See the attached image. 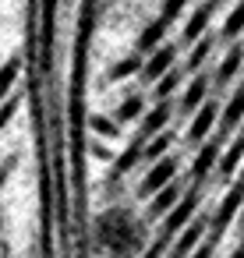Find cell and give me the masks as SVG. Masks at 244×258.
I'll use <instances>...</instances> for the list:
<instances>
[{"instance_id": "3", "label": "cell", "mask_w": 244, "mask_h": 258, "mask_svg": "<svg viewBox=\"0 0 244 258\" xmlns=\"http://www.w3.org/2000/svg\"><path fill=\"white\" fill-rule=\"evenodd\" d=\"M195 209H198V191L191 187V191L180 198V205H177V209L166 216V233H177V230H180V226L191 219V212H195Z\"/></svg>"}, {"instance_id": "17", "label": "cell", "mask_w": 244, "mask_h": 258, "mask_svg": "<svg viewBox=\"0 0 244 258\" xmlns=\"http://www.w3.org/2000/svg\"><path fill=\"white\" fill-rule=\"evenodd\" d=\"M202 99H205V78H195V82H191V89H188V92H184V99H180V110H195Z\"/></svg>"}, {"instance_id": "25", "label": "cell", "mask_w": 244, "mask_h": 258, "mask_svg": "<svg viewBox=\"0 0 244 258\" xmlns=\"http://www.w3.org/2000/svg\"><path fill=\"white\" fill-rule=\"evenodd\" d=\"M173 89H177V75H163V82H159L156 92H159V96H170Z\"/></svg>"}, {"instance_id": "24", "label": "cell", "mask_w": 244, "mask_h": 258, "mask_svg": "<svg viewBox=\"0 0 244 258\" xmlns=\"http://www.w3.org/2000/svg\"><path fill=\"white\" fill-rule=\"evenodd\" d=\"M15 106H18V99H8L4 106H0V131L8 127V120H11V113H15Z\"/></svg>"}, {"instance_id": "21", "label": "cell", "mask_w": 244, "mask_h": 258, "mask_svg": "<svg viewBox=\"0 0 244 258\" xmlns=\"http://www.w3.org/2000/svg\"><path fill=\"white\" fill-rule=\"evenodd\" d=\"M240 152H244V138H237V145H233V149H230V152L223 156V166H219V170H223V173H230V170L237 166V159H240Z\"/></svg>"}, {"instance_id": "16", "label": "cell", "mask_w": 244, "mask_h": 258, "mask_svg": "<svg viewBox=\"0 0 244 258\" xmlns=\"http://www.w3.org/2000/svg\"><path fill=\"white\" fill-rule=\"evenodd\" d=\"M240 32H244V0L230 11V18H226V25H223V36H226V39H237Z\"/></svg>"}, {"instance_id": "26", "label": "cell", "mask_w": 244, "mask_h": 258, "mask_svg": "<svg viewBox=\"0 0 244 258\" xmlns=\"http://www.w3.org/2000/svg\"><path fill=\"white\" fill-rule=\"evenodd\" d=\"M92 127H96V131H103V135H110V131H113V124H110V120H103V117H96V120H92Z\"/></svg>"}, {"instance_id": "8", "label": "cell", "mask_w": 244, "mask_h": 258, "mask_svg": "<svg viewBox=\"0 0 244 258\" xmlns=\"http://www.w3.org/2000/svg\"><path fill=\"white\" fill-rule=\"evenodd\" d=\"M212 124H216V106L209 103V106H202V110H198V117L191 120L188 138H191V142H202V138L209 135V127H212Z\"/></svg>"}, {"instance_id": "30", "label": "cell", "mask_w": 244, "mask_h": 258, "mask_svg": "<svg viewBox=\"0 0 244 258\" xmlns=\"http://www.w3.org/2000/svg\"><path fill=\"white\" fill-rule=\"evenodd\" d=\"M240 219H244V209H240Z\"/></svg>"}, {"instance_id": "1", "label": "cell", "mask_w": 244, "mask_h": 258, "mask_svg": "<svg viewBox=\"0 0 244 258\" xmlns=\"http://www.w3.org/2000/svg\"><path fill=\"white\" fill-rule=\"evenodd\" d=\"M92 230H96V244H99V251H106V258H135L145 247V226L124 205L103 209L96 216Z\"/></svg>"}, {"instance_id": "18", "label": "cell", "mask_w": 244, "mask_h": 258, "mask_svg": "<svg viewBox=\"0 0 244 258\" xmlns=\"http://www.w3.org/2000/svg\"><path fill=\"white\" fill-rule=\"evenodd\" d=\"M138 68H142V57H138V53H135V57H124L120 64H113L110 78H113V82H117V78H128V75H135Z\"/></svg>"}, {"instance_id": "6", "label": "cell", "mask_w": 244, "mask_h": 258, "mask_svg": "<svg viewBox=\"0 0 244 258\" xmlns=\"http://www.w3.org/2000/svg\"><path fill=\"white\" fill-rule=\"evenodd\" d=\"M170 64H173V46H159V50H152V57L145 60V75H149V78L170 75Z\"/></svg>"}, {"instance_id": "23", "label": "cell", "mask_w": 244, "mask_h": 258, "mask_svg": "<svg viewBox=\"0 0 244 258\" xmlns=\"http://www.w3.org/2000/svg\"><path fill=\"white\" fill-rule=\"evenodd\" d=\"M209 46H212L209 39H202V43L195 46V53H191V60H188V68H191V71H195V68H198V64H202V60L209 57Z\"/></svg>"}, {"instance_id": "27", "label": "cell", "mask_w": 244, "mask_h": 258, "mask_svg": "<svg viewBox=\"0 0 244 258\" xmlns=\"http://www.w3.org/2000/svg\"><path fill=\"white\" fill-rule=\"evenodd\" d=\"M191 258H209V247H198V251H195Z\"/></svg>"}, {"instance_id": "12", "label": "cell", "mask_w": 244, "mask_h": 258, "mask_svg": "<svg viewBox=\"0 0 244 258\" xmlns=\"http://www.w3.org/2000/svg\"><path fill=\"white\" fill-rule=\"evenodd\" d=\"M244 64V50L240 46H230V53H226V60L219 64V71H216V78L219 82H230L233 75H237V68Z\"/></svg>"}, {"instance_id": "7", "label": "cell", "mask_w": 244, "mask_h": 258, "mask_svg": "<svg viewBox=\"0 0 244 258\" xmlns=\"http://www.w3.org/2000/svg\"><path fill=\"white\" fill-rule=\"evenodd\" d=\"M209 15H212V4L198 8V11L191 15V22L184 25V43H202V32H205V25H209Z\"/></svg>"}, {"instance_id": "9", "label": "cell", "mask_w": 244, "mask_h": 258, "mask_svg": "<svg viewBox=\"0 0 244 258\" xmlns=\"http://www.w3.org/2000/svg\"><path fill=\"white\" fill-rule=\"evenodd\" d=\"M177 205H180V187H177V184L163 187V191L152 198V212H156V216H170Z\"/></svg>"}, {"instance_id": "20", "label": "cell", "mask_w": 244, "mask_h": 258, "mask_svg": "<svg viewBox=\"0 0 244 258\" xmlns=\"http://www.w3.org/2000/svg\"><path fill=\"white\" fill-rule=\"evenodd\" d=\"M166 149H170V135H159V138H152V142L145 145V156H149V159H156V156H163Z\"/></svg>"}, {"instance_id": "13", "label": "cell", "mask_w": 244, "mask_h": 258, "mask_svg": "<svg viewBox=\"0 0 244 258\" xmlns=\"http://www.w3.org/2000/svg\"><path fill=\"white\" fill-rule=\"evenodd\" d=\"M18 75H22V60H18V57H11L4 68H0V96H8V92L15 89Z\"/></svg>"}, {"instance_id": "29", "label": "cell", "mask_w": 244, "mask_h": 258, "mask_svg": "<svg viewBox=\"0 0 244 258\" xmlns=\"http://www.w3.org/2000/svg\"><path fill=\"white\" fill-rule=\"evenodd\" d=\"M4 180H8V170H0V187H4Z\"/></svg>"}, {"instance_id": "11", "label": "cell", "mask_w": 244, "mask_h": 258, "mask_svg": "<svg viewBox=\"0 0 244 258\" xmlns=\"http://www.w3.org/2000/svg\"><path fill=\"white\" fill-rule=\"evenodd\" d=\"M216 152H219V149H216V142L202 145V152H198V156H195V163H191V173H195V180H202V177H205V173L216 166Z\"/></svg>"}, {"instance_id": "19", "label": "cell", "mask_w": 244, "mask_h": 258, "mask_svg": "<svg viewBox=\"0 0 244 258\" xmlns=\"http://www.w3.org/2000/svg\"><path fill=\"white\" fill-rule=\"evenodd\" d=\"M138 113H142V96H131V99H124V103L117 106V117H120V120L138 117Z\"/></svg>"}, {"instance_id": "14", "label": "cell", "mask_w": 244, "mask_h": 258, "mask_svg": "<svg viewBox=\"0 0 244 258\" xmlns=\"http://www.w3.org/2000/svg\"><path fill=\"white\" fill-rule=\"evenodd\" d=\"M166 120H170V103H159V106H152V110H149V117H145V127H142V131H145V135H156Z\"/></svg>"}, {"instance_id": "28", "label": "cell", "mask_w": 244, "mask_h": 258, "mask_svg": "<svg viewBox=\"0 0 244 258\" xmlns=\"http://www.w3.org/2000/svg\"><path fill=\"white\" fill-rule=\"evenodd\" d=\"M230 258H244V244H240V247H237V251H233Z\"/></svg>"}, {"instance_id": "15", "label": "cell", "mask_w": 244, "mask_h": 258, "mask_svg": "<svg viewBox=\"0 0 244 258\" xmlns=\"http://www.w3.org/2000/svg\"><path fill=\"white\" fill-rule=\"evenodd\" d=\"M240 117H244V85H240V89L233 92V99L226 103V113H223V124H226V127H233V124H237Z\"/></svg>"}, {"instance_id": "4", "label": "cell", "mask_w": 244, "mask_h": 258, "mask_svg": "<svg viewBox=\"0 0 244 258\" xmlns=\"http://www.w3.org/2000/svg\"><path fill=\"white\" fill-rule=\"evenodd\" d=\"M166 18H152L149 25H145V32L138 36V53H152V50H159V43H163V36H166Z\"/></svg>"}, {"instance_id": "2", "label": "cell", "mask_w": 244, "mask_h": 258, "mask_svg": "<svg viewBox=\"0 0 244 258\" xmlns=\"http://www.w3.org/2000/svg\"><path fill=\"white\" fill-rule=\"evenodd\" d=\"M173 173H177V159H159V163H152V170H149L145 180H142V191H145V195H159L163 187H170Z\"/></svg>"}, {"instance_id": "10", "label": "cell", "mask_w": 244, "mask_h": 258, "mask_svg": "<svg viewBox=\"0 0 244 258\" xmlns=\"http://www.w3.org/2000/svg\"><path fill=\"white\" fill-rule=\"evenodd\" d=\"M205 233V223L198 219V223H191V230L188 233H180V240L173 244V258H188V254H195V244H198V237Z\"/></svg>"}, {"instance_id": "22", "label": "cell", "mask_w": 244, "mask_h": 258, "mask_svg": "<svg viewBox=\"0 0 244 258\" xmlns=\"http://www.w3.org/2000/svg\"><path fill=\"white\" fill-rule=\"evenodd\" d=\"M184 4L188 0H163V11H159V18H166V22H173L180 11H184Z\"/></svg>"}, {"instance_id": "5", "label": "cell", "mask_w": 244, "mask_h": 258, "mask_svg": "<svg viewBox=\"0 0 244 258\" xmlns=\"http://www.w3.org/2000/svg\"><path fill=\"white\" fill-rule=\"evenodd\" d=\"M237 209H244V180H237V184L230 187V195L223 198V205H219V212H216V223H219V226L230 223Z\"/></svg>"}]
</instances>
